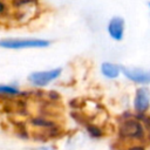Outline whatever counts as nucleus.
Returning <instances> with one entry per match:
<instances>
[{
	"instance_id": "obj_1",
	"label": "nucleus",
	"mask_w": 150,
	"mask_h": 150,
	"mask_svg": "<svg viewBox=\"0 0 150 150\" xmlns=\"http://www.w3.org/2000/svg\"><path fill=\"white\" fill-rule=\"evenodd\" d=\"M52 42L46 39L38 38H4L0 40V48L4 49H34L49 47Z\"/></svg>"
},
{
	"instance_id": "obj_2",
	"label": "nucleus",
	"mask_w": 150,
	"mask_h": 150,
	"mask_svg": "<svg viewBox=\"0 0 150 150\" xmlns=\"http://www.w3.org/2000/svg\"><path fill=\"white\" fill-rule=\"evenodd\" d=\"M61 74H62V68L57 67V68L47 69V70L33 71L28 75L27 79L32 86H34L36 88H42V87L48 86L49 83H52L56 79H59Z\"/></svg>"
},
{
	"instance_id": "obj_3",
	"label": "nucleus",
	"mask_w": 150,
	"mask_h": 150,
	"mask_svg": "<svg viewBox=\"0 0 150 150\" xmlns=\"http://www.w3.org/2000/svg\"><path fill=\"white\" fill-rule=\"evenodd\" d=\"M122 75L135 84L146 87L150 84V69L142 67H122Z\"/></svg>"
},
{
	"instance_id": "obj_4",
	"label": "nucleus",
	"mask_w": 150,
	"mask_h": 150,
	"mask_svg": "<svg viewBox=\"0 0 150 150\" xmlns=\"http://www.w3.org/2000/svg\"><path fill=\"white\" fill-rule=\"evenodd\" d=\"M132 103L137 114H145L150 108V89L148 87H138L135 91Z\"/></svg>"
},
{
	"instance_id": "obj_5",
	"label": "nucleus",
	"mask_w": 150,
	"mask_h": 150,
	"mask_svg": "<svg viewBox=\"0 0 150 150\" xmlns=\"http://www.w3.org/2000/svg\"><path fill=\"white\" fill-rule=\"evenodd\" d=\"M120 134L123 137H128V138H143L144 135V129L142 123L138 120H127L122 123L121 128H120Z\"/></svg>"
},
{
	"instance_id": "obj_6",
	"label": "nucleus",
	"mask_w": 150,
	"mask_h": 150,
	"mask_svg": "<svg viewBox=\"0 0 150 150\" xmlns=\"http://www.w3.org/2000/svg\"><path fill=\"white\" fill-rule=\"evenodd\" d=\"M108 35L114 41H122L125 33V21L122 16H112L107 25Z\"/></svg>"
},
{
	"instance_id": "obj_7",
	"label": "nucleus",
	"mask_w": 150,
	"mask_h": 150,
	"mask_svg": "<svg viewBox=\"0 0 150 150\" xmlns=\"http://www.w3.org/2000/svg\"><path fill=\"white\" fill-rule=\"evenodd\" d=\"M100 70H101V74L103 75V77H105L108 80H116L122 74V67L120 64L110 62V61L102 62L100 66Z\"/></svg>"
},
{
	"instance_id": "obj_8",
	"label": "nucleus",
	"mask_w": 150,
	"mask_h": 150,
	"mask_svg": "<svg viewBox=\"0 0 150 150\" xmlns=\"http://www.w3.org/2000/svg\"><path fill=\"white\" fill-rule=\"evenodd\" d=\"M39 4V0H9V6L15 11L26 9L27 7H32Z\"/></svg>"
},
{
	"instance_id": "obj_9",
	"label": "nucleus",
	"mask_w": 150,
	"mask_h": 150,
	"mask_svg": "<svg viewBox=\"0 0 150 150\" xmlns=\"http://www.w3.org/2000/svg\"><path fill=\"white\" fill-rule=\"evenodd\" d=\"M21 94V90L15 84H0V95L4 96H18Z\"/></svg>"
},
{
	"instance_id": "obj_10",
	"label": "nucleus",
	"mask_w": 150,
	"mask_h": 150,
	"mask_svg": "<svg viewBox=\"0 0 150 150\" xmlns=\"http://www.w3.org/2000/svg\"><path fill=\"white\" fill-rule=\"evenodd\" d=\"M11 6L7 0H0V18H6L9 15Z\"/></svg>"
},
{
	"instance_id": "obj_11",
	"label": "nucleus",
	"mask_w": 150,
	"mask_h": 150,
	"mask_svg": "<svg viewBox=\"0 0 150 150\" xmlns=\"http://www.w3.org/2000/svg\"><path fill=\"white\" fill-rule=\"evenodd\" d=\"M88 131L91 134V136H95V137H100L101 136V130L95 127V125H88Z\"/></svg>"
},
{
	"instance_id": "obj_12",
	"label": "nucleus",
	"mask_w": 150,
	"mask_h": 150,
	"mask_svg": "<svg viewBox=\"0 0 150 150\" xmlns=\"http://www.w3.org/2000/svg\"><path fill=\"white\" fill-rule=\"evenodd\" d=\"M129 150H144V148H143V146H138V145H137V146H132V148H130Z\"/></svg>"
},
{
	"instance_id": "obj_13",
	"label": "nucleus",
	"mask_w": 150,
	"mask_h": 150,
	"mask_svg": "<svg viewBox=\"0 0 150 150\" xmlns=\"http://www.w3.org/2000/svg\"><path fill=\"white\" fill-rule=\"evenodd\" d=\"M39 150H53V149H52V148H46V146H45V148H40Z\"/></svg>"
},
{
	"instance_id": "obj_14",
	"label": "nucleus",
	"mask_w": 150,
	"mask_h": 150,
	"mask_svg": "<svg viewBox=\"0 0 150 150\" xmlns=\"http://www.w3.org/2000/svg\"><path fill=\"white\" fill-rule=\"evenodd\" d=\"M149 8H150V2H149Z\"/></svg>"
}]
</instances>
